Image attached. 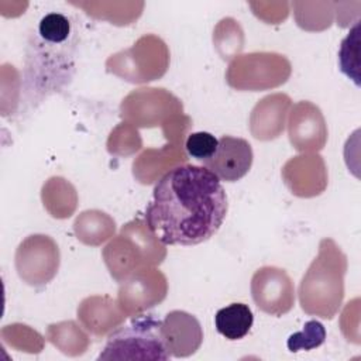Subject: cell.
I'll list each match as a JSON object with an SVG mask.
<instances>
[{
	"label": "cell",
	"instance_id": "3",
	"mask_svg": "<svg viewBox=\"0 0 361 361\" xmlns=\"http://www.w3.org/2000/svg\"><path fill=\"white\" fill-rule=\"evenodd\" d=\"M347 257L331 238H323L319 254L299 285V302L309 314L333 319L344 296Z\"/></svg>",
	"mask_w": 361,
	"mask_h": 361
},
{
	"label": "cell",
	"instance_id": "11",
	"mask_svg": "<svg viewBox=\"0 0 361 361\" xmlns=\"http://www.w3.org/2000/svg\"><path fill=\"white\" fill-rule=\"evenodd\" d=\"M338 63L341 72L360 86V21H355L348 35L341 41Z\"/></svg>",
	"mask_w": 361,
	"mask_h": 361
},
{
	"label": "cell",
	"instance_id": "4",
	"mask_svg": "<svg viewBox=\"0 0 361 361\" xmlns=\"http://www.w3.org/2000/svg\"><path fill=\"white\" fill-rule=\"evenodd\" d=\"M162 337V320L155 314H137L114 330L97 360H169Z\"/></svg>",
	"mask_w": 361,
	"mask_h": 361
},
{
	"label": "cell",
	"instance_id": "5",
	"mask_svg": "<svg viewBox=\"0 0 361 361\" xmlns=\"http://www.w3.org/2000/svg\"><path fill=\"white\" fill-rule=\"evenodd\" d=\"M251 295L258 309L272 316L288 313L295 302L293 283L289 275L276 267L257 269L251 279Z\"/></svg>",
	"mask_w": 361,
	"mask_h": 361
},
{
	"label": "cell",
	"instance_id": "12",
	"mask_svg": "<svg viewBox=\"0 0 361 361\" xmlns=\"http://www.w3.org/2000/svg\"><path fill=\"white\" fill-rule=\"evenodd\" d=\"M326 340V329L317 320H309L305 323L303 329L298 333H293L288 338V348L292 353L309 351L322 345Z\"/></svg>",
	"mask_w": 361,
	"mask_h": 361
},
{
	"label": "cell",
	"instance_id": "2",
	"mask_svg": "<svg viewBox=\"0 0 361 361\" xmlns=\"http://www.w3.org/2000/svg\"><path fill=\"white\" fill-rule=\"evenodd\" d=\"M78 31L62 13L45 14L32 32L25 56V94L28 102L63 89L75 72Z\"/></svg>",
	"mask_w": 361,
	"mask_h": 361
},
{
	"label": "cell",
	"instance_id": "7",
	"mask_svg": "<svg viewBox=\"0 0 361 361\" xmlns=\"http://www.w3.org/2000/svg\"><path fill=\"white\" fill-rule=\"evenodd\" d=\"M252 158V148L247 140L223 135L217 141L214 154L203 162V166L213 172L220 180L237 182L248 173Z\"/></svg>",
	"mask_w": 361,
	"mask_h": 361
},
{
	"label": "cell",
	"instance_id": "8",
	"mask_svg": "<svg viewBox=\"0 0 361 361\" xmlns=\"http://www.w3.org/2000/svg\"><path fill=\"white\" fill-rule=\"evenodd\" d=\"M162 337L171 357H189L202 345L203 330L193 314L172 310L162 320Z\"/></svg>",
	"mask_w": 361,
	"mask_h": 361
},
{
	"label": "cell",
	"instance_id": "10",
	"mask_svg": "<svg viewBox=\"0 0 361 361\" xmlns=\"http://www.w3.org/2000/svg\"><path fill=\"white\" fill-rule=\"evenodd\" d=\"M254 323V316L248 305L230 303L217 310L214 326L217 331L227 340H240L248 334Z\"/></svg>",
	"mask_w": 361,
	"mask_h": 361
},
{
	"label": "cell",
	"instance_id": "9",
	"mask_svg": "<svg viewBox=\"0 0 361 361\" xmlns=\"http://www.w3.org/2000/svg\"><path fill=\"white\" fill-rule=\"evenodd\" d=\"M327 138L324 118L314 104L298 103L289 118V140L298 151L322 149Z\"/></svg>",
	"mask_w": 361,
	"mask_h": 361
},
{
	"label": "cell",
	"instance_id": "13",
	"mask_svg": "<svg viewBox=\"0 0 361 361\" xmlns=\"http://www.w3.org/2000/svg\"><path fill=\"white\" fill-rule=\"evenodd\" d=\"M217 141L219 140L213 134L206 131H197L188 135L185 148L192 158L204 162L214 154L217 148Z\"/></svg>",
	"mask_w": 361,
	"mask_h": 361
},
{
	"label": "cell",
	"instance_id": "1",
	"mask_svg": "<svg viewBox=\"0 0 361 361\" xmlns=\"http://www.w3.org/2000/svg\"><path fill=\"white\" fill-rule=\"evenodd\" d=\"M228 203L220 179L204 166L169 169L155 185L145 223L165 245H196L221 227Z\"/></svg>",
	"mask_w": 361,
	"mask_h": 361
},
{
	"label": "cell",
	"instance_id": "6",
	"mask_svg": "<svg viewBox=\"0 0 361 361\" xmlns=\"http://www.w3.org/2000/svg\"><path fill=\"white\" fill-rule=\"evenodd\" d=\"M55 245L48 235H30L24 240L16 252V267L18 275L30 285L39 286L49 282L59 267V258L39 259L48 250Z\"/></svg>",
	"mask_w": 361,
	"mask_h": 361
}]
</instances>
